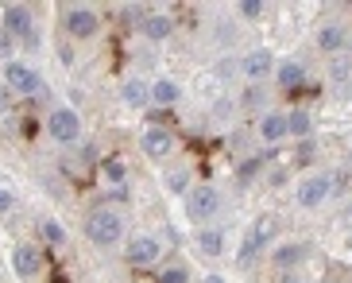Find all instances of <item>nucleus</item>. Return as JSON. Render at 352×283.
I'll return each instance as SVG.
<instances>
[{"mask_svg": "<svg viewBox=\"0 0 352 283\" xmlns=\"http://www.w3.org/2000/svg\"><path fill=\"white\" fill-rule=\"evenodd\" d=\"M85 237L97 249H116V244L124 241V213L116 210V206H97L85 218Z\"/></svg>", "mask_w": 352, "mask_h": 283, "instance_id": "obj_1", "label": "nucleus"}, {"mask_svg": "<svg viewBox=\"0 0 352 283\" xmlns=\"http://www.w3.org/2000/svg\"><path fill=\"white\" fill-rule=\"evenodd\" d=\"M0 28L12 35L23 47H35L39 43V28H35V12L28 4H4L0 8Z\"/></svg>", "mask_w": 352, "mask_h": 283, "instance_id": "obj_2", "label": "nucleus"}, {"mask_svg": "<svg viewBox=\"0 0 352 283\" xmlns=\"http://www.w3.org/2000/svg\"><path fill=\"white\" fill-rule=\"evenodd\" d=\"M182 210H186L190 221L206 225V221H213L221 210V190L209 187V182H194V187L186 190V198H182Z\"/></svg>", "mask_w": 352, "mask_h": 283, "instance_id": "obj_3", "label": "nucleus"}, {"mask_svg": "<svg viewBox=\"0 0 352 283\" xmlns=\"http://www.w3.org/2000/svg\"><path fill=\"white\" fill-rule=\"evenodd\" d=\"M47 136L58 147L78 144V140H82V113L70 109V105H54L51 113H47Z\"/></svg>", "mask_w": 352, "mask_h": 283, "instance_id": "obj_4", "label": "nucleus"}, {"mask_svg": "<svg viewBox=\"0 0 352 283\" xmlns=\"http://www.w3.org/2000/svg\"><path fill=\"white\" fill-rule=\"evenodd\" d=\"M4 90H8L12 97H39L43 94V74L35 70V66L20 63V59H12V63H4Z\"/></svg>", "mask_w": 352, "mask_h": 283, "instance_id": "obj_5", "label": "nucleus"}, {"mask_svg": "<svg viewBox=\"0 0 352 283\" xmlns=\"http://www.w3.org/2000/svg\"><path fill=\"white\" fill-rule=\"evenodd\" d=\"M333 190H337V175H329V171H314V175H306L298 182L294 202H298L302 210H318V206H325V202H329Z\"/></svg>", "mask_w": 352, "mask_h": 283, "instance_id": "obj_6", "label": "nucleus"}, {"mask_svg": "<svg viewBox=\"0 0 352 283\" xmlns=\"http://www.w3.org/2000/svg\"><path fill=\"white\" fill-rule=\"evenodd\" d=\"M163 260V241L155 233H135L132 241H124V264L128 268H155Z\"/></svg>", "mask_w": 352, "mask_h": 283, "instance_id": "obj_7", "label": "nucleus"}, {"mask_svg": "<svg viewBox=\"0 0 352 283\" xmlns=\"http://www.w3.org/2000/svg\"><path fill=\"white\" fill-rule=\"evenodd\" d=\"M63 32L78 43H89L101 32V16H97L94 8H85V4H70V8L63 12Z\"/></svg>", "mask_w": 352, "mask_h": 283, "instance_id": "obj_8", "label": "nucleus"}, {"mask_svg": "<svg viewBox=\"0 0 352 283\" xmlns=\"http://www.w3.org/2000/svg\"><path fill=\"white\" fill-rule=\"evenodd\" d=\"M175 147H178V136L166 125H147L144 132H140V151H144L147 159H166Z\"/></svg>", "mask_w": 352, "mask_h": 283, "instance_id": "obj_9", "label": "nucleus"}, {"mask_svg": "<svg viewBox=\"0 0 352 283\" xmlns=\"http://www.w3.org/2000/svg\"><path fill=\"white\" fill-rule=\"evenodd\" d=\"M236 70L244 74L252 85H259L263 78H271V74H275V51H267V47H256V51H248V54L236 63Z\"/></svg>", "mask_w": 352, "mask_h": 283, "instance_id": "obj_10", "label": "nucleus"}, {"mask_svg": "<svg viewBox=\"0 0 352 283\" xmlns=\"http://www.w3.org/2000/svg\"><path fill=\"white\" fill-rule=\"evenodd\" d=\"M279 213H259L256 221L248 225V237L244 241L252 244L256 252H263V249H271V244H279Z\"/></svg>", "mask_w": 352, "mask_h": 283, "instance_id": "obj_11", "label": "nucleus"}, {"mask_svg": "<svg viewBox=\"0 0 352 283\" xmlns=\"http://www.w3.org/2000/svg\"><path fill=\"white\" fill-rule=\"evenodd\" d=\"M306 82H310V74L298 59H279L275 63V85L283 94H298V90H306Z\"/></svg>", "mask_w": 352, "mask_h": 283, "instance_id": "obj_12", "label": "nucleus"}, {"mask_svg": "<svg viewBox=\"0 0 352 283\" xmlns=\"http://www.w3.org/2000/svg\"><path fill=\"white\" fill-rule=\"evenodd\" d=\"M135 28H140V35H144L147 43H166L175 35V20H170L166 12H151V8L144 12V20L135 23Z\"/></svg>", "mask_w": 352, "mask_h": 283, "instance_id": "obj_13", "label": "nucleus"}, {"mask_svg": "<svg viewBox=\"0 0 352 283\" xmlns=\"http://www.w3.org/2000/svg\"><path fill=\"white\" fill-rule=\"evenodd\" d=\"M314 43H318L321 54H341L344 43H349V28L341 20H325L318 28V35H314Z\"/></svg>", "mask_w": 352, "mask_h": 283, "instance_id": "obj_14", "label": "nucleus"}, {"mask_svg": "<svg viewBox=\"0 0 352 283\" xmlns=\"http://www.w3.org/2000/svg\"><path fill=\"white\" fill-rule=\"evenodd\" d=\"M12 268H16L20 280L32 283L35 275L43 272V252L35 249V244H16V249H12Z\"/></svg>", "mask_w": 352, "mask_h": 283, "instance_id": "obj_15", "label": "nucleus"}, {"mask_svg": "<svg viewBox=\"0 0 352 283\" xmlns=\"http://www.w3.org/2000/svg\"><path fill=\"white\" fill-rule=\"evenodd\" d=\"M194 244H197V252H201V256L221 260V256H225L228 237H225V229H217V225H201V229L194 233Z\"/></svg>", "mask_w": 352, "mask_h": 283, "instance_id": "obj_16", "label": "nucleus"}, {"mask_svg": "<svg viewBox=\"0 0 352 283\" xmlns=\"http://www.w3.org/2000/svg\"><path fill=\"white\" fill-rule=\"evenodd\" d=\"M120 105L124 109H147L151 105V82H144V78H124V82H120Z\"/></svg>", "mask_w": 352, "mask_h": 283, "instance_id": "obj_17", "label": "nucleus"}, {"mask_svg": "<svg viewBox=\"0 0 352 283\" xmlns=\"http://www.w3.org/2000/svg\"><path fill=\"white\" fill-rule=\"evenodd\" d=\"M259 140H263V144H283V140H290L287 136V113H263L259 116Z\"/></svg>", "mask_w": 352, "mask_h": 283, "instance_id": "obj_18", "label": "nucleus"}, {"mask_svg": "<svg viewBox=\"0 0 352 283\" xmlns=\"http://www.w3.org/2000/svg\"><path fill=\"white\" fill-rule=\"evenodd\" d=\"M310 256V249L302 241H287V244H275V252H271V260H275V268H283V272H290V268H298L302 260Z\"/></svg>", "mask_w": 352, "mask_h": 283, "instance_id": "obj_19", "label": "nucleus"}, {"mask_svg": "<svg viewBox=\"0 0 352 283\" xmlns=\"http://www.w3.org/2000/svg\"><path fill=\"white\" fill-rule=\"evenodd\" d=\"M178 101H182V85H178L175 78H155V82H151V105L170 109V105H178Z\"/></svg>", "mask_w": 352, "mask_h": 283, "instance_id": "obj_20", "label": "nucleus"}, {"mask_svg": "<svg viewBox=\"0 0 352 283\" xmlns=\"http://www.w3.org/2000/svg\"><path fill=\"white\" fill-rule=\"evenodd\" d=\"M287 136L302 140V144L314 136V113H310V109H302V105L290 109V113H287Z\"/></svg>", "mask_w": 352, "mask_h": 283, "instance_id": "obj_21", "label": "nucleus"}, {"mask_svg": "<svg viewBox=\"0 0 352 283\" xmlns=\"http://www.w3.org/2000/svg\"><path fill=\"white\" fill-rule=\"evenodd\" d=\"M190 167L186 163H178V167H170L163 175V182H166V190H170V194H178V198H186V190H190Z\"/></svg>", "mask_w": 352, "mask_h": 283, "instance_id": "obj_22", "label": "nucleus"}, {"mask_svg": "<svg viewBox=\"0 0 352 283\" xmlns=\"http://www.w3.org/2000/svg\"><path fill=\"white\" fill-rule=\"evenodd\" d=\"M101 175H104V182H113V187H124L128 182V163L120 156H109L101 163Z\"/></svg>", "mask_w": 352, "mask_h": 283, "instance_id": "obj_23", "label": "nucleus"}, {"mask_svg": "<svg viewBox=\"0 0 352 283\" xmlns=\"http://www.w3.org/2000/svg\"><path fill=\"white\" fill-rule=\"evenodd\" d=\"M39 233H43V241L51 244V249H63V244H66V225H63V221L47 218V221L39 225Z\"/></svg>", "mask_w": 352, "mask_h": 283, "instance_id": "obj_24", "label": "nucleus"}, {"mask_svg": "<svg viewBox=\"0 0 352 283\" xmlns=\"http://www.w3.org/2000/svg\"><path fill=\"white\" fill-rule=\"evenodd\" d=\"M329 78H333V82H349V78H352V54H333V59H329Z\"/></svg>", "mask_w": 352, "mask_h": 283, "instance_id": "obj_25", "label": "nucleus"}, {"mask_svg": "<svg viewBox=\"0 0 352 283\" xmlns=\"http://www.w3.org/2000/svg\"><path fill=\"white\" fill-rule=\"evenodd\" d=\"M263 163H267V156H252L248 163H240L236 178H240V182H256V178L263 175Z\"/></svg>", "mask_w": 352, "mask_h": 283, "instance_id": "obj_26", "label": "nucleus"}, {"mask_svg": "<svg viewBox=\"0 0 352 283\" xmlns=\"http://www.w3.org/2000/svg\"><path fill=\"white\" fill-rule=\"evenodd\" d=\"M155 283H190V268H182V264H170V268H163V272H159Z\"/></svg>", "mask_w": 352, "mask_h": 283, "instance_id": "obj_27", "label": "nucleus"}, {"mask_svg": "<svg viewBox=\"0 0 352 283\" xmlns=\"http://www.w3.org/2000/svg\"><path fill=\"white\" fill-rule=\"evenodd\" d=\"M271 90H263V85H252V90H244V97H240V105L244 109H259L263 101H267Z\"/></svg>", "mask_w": 352, "mask_h": 283, "instance_id": "obj_28", "label": "nucleus"}, {"mask_svg": "<svg viewBox=\"0 0 352 283\" xmlns=\"http://www.w3.org/2000/svg\"><path fill=\"white\" fill-rule=\"evenodd\" d=\"M236 12L244 16V20H259V16H263V0H240Z\"/></svg>", "mask_w": 352, "mask_h": 283, "instance_id": "obj_29", "label": "nucleus"}, {"mask_svg": "<svg viewBox=\"0 0 352 283\" xmlns=\"http://www.w3.org/2000/svg\"><path fill=\"white\" fill-rule=\"evenodd\" d=\"M0 59H4V63H12V59H16V39H12L4 28H0Z\"/></svg>", "mask_w": 352, "mask_h": 283, "instance_id": "obj_30", "label": "nucleus"}, {"mask_svg": "<svg viewBox=\"0 0 352 283\" xmlns=\"http://www.w3.org/2000/svg\"><path fill=\"white\" fill-rule=\"evenodd\" d=\"M12 210H16V194L8 187H0V218H8Z\"/></svg>", "mask_w": 352, "mask_h": 283, "instance_id": "obj_31", "label": "nucleus"}, {"mask_svg": "<svg viewBox=\"0 0 352 283\" xmlns=\"http://www.w3.org/2000/svg\"><path fill=\"white\" fill-rule=\"evenodd\" d=\"M8 113H12V94L0 85V116H8Z\"/></svg>", "mask_w": 352, "mask_h": 283, "instance_id": "obj_32", "label": "nucleus"}, {"mask_svg": "<svg viewBox=\"0 0 352 283\" xmlns=\"http://www.w3.org/2000/svg\"><path fill=\"white\" fill-rule=\"evenodd\" d=\"M283 178H287V171H271V175H267V182H271V187H279Z\"/></svg>", "mask_w": 352, "mask_h": 283, "instance_id": "obj_33", "label": "nucleus"}, {"mask_svg": "<svg viewBox=\"0 0 352 283\" xmlns=\"http://www.w3.org/2000/svg\"><path fill=\"white\" fill-rule=\"evenodd\" d=\"M206 283H225V280H221V275H206Z\"/></svg>", "mask_w": 352, "mask_h": 283, "instance_id": "obj_34", "label": "nucleus"}, {"mask_svg": "<svg viewBox=\"0 0 352 283\" xmlns=\"http://www.w3.org/2000/svg\"><path fill=\"white\" fill-rule=\"evenodd\" d=\"M349 171H352V156H349Z\"/></svg>", "mask_w": 352, "mask_h": 283, "instance_id": "obj_35", "label": "nucleus"}]
</instances>
